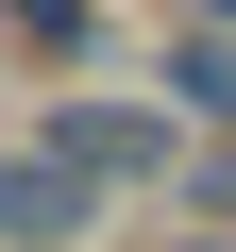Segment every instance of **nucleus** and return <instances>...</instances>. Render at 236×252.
<instances>
[{"label": "nucleus", "instance_id": "3", "mask_svg": "<svg viewBox=\"0 0 236 252\" xmlns=\"http://www.w3.org/2000/svg\"><path fill=\"white\" fill-rule=\"evenodd\" d=\"M219 17H236V0H219Z\"/></svg>", "mask_w": 236, "mask_h": 252}, {"label": "nucleus", "instance_id": "2", "mask_svg": "<svg viewBox=\"0 0 236 252\" xmlns=\"http://www.w3.org/2000/svg\"><path fill=\"white\" fill-rule=\"evenodd\" d=\"M51 152H68L84 185H152V168H169V135H152V118H118V101H84V118H68Z\"/></svg>", "mask_w": 236, "mask_h": 252}, {"label": "nucleus", "instance_id": "1", "mask_svg": "<svg viewBox=\"0 0 236 252\" xmlns=\"http://www.w3.org/2000/svg\"><path fill=\"white\" fill-rule=\"evenodd\" d=\"M0 235H17V252H68L84 235V168L68 152H0Z\"/></svg>", "mask_w": 236, "mask_h": 252}]
</instances>
